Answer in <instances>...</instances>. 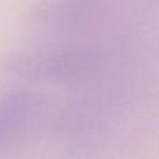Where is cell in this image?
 I'll list each match as a JSON object with an SVG mask.
<instances>
[{
    "instance_id": "cell-1",
    "label": "cell",
    "mask_w": 159,
    "mask_h": 159,
    "mask_svg": "<svg viewBox=\"0 0 159 159\" xmlns=\"http://www.w3.org/2000/svg\"><path fill=\"white\" fill-rule=\"evenodd\" d=\"M93 61V55L82 46H53L11 55L5 60L4 68L24 80L62 81L83 76Z\"/></svg>"
},
{
    "instance_id": "cell-2",
    "label": "cell",
    "mask_w": 159,
    "mask_h": 159,
    "mask_svg": "<svg viewBox=\"0 0 159 159\" xmlns=\"http://www.w3.org/2000/svg\"><path fill=\"white\" fill-rule=\"evenodd\" d=\"M94 0H41L31 11V19L52 32H71L84 26L91 17Z\"/></svg>"
},
{
    "instance_id": "cell-3",
    "label": "cell",
    "mask_w": 159,
    "mask_h": 159,
    "mask_svg": "<svg viewBox=\"0 0 159 159\" xmlns=\"http://www.w3.org/2000/svg\"><path fill=\"white\" fill-rule=\"evenodd\" d=\"M39 109L37 98L26 91H12L0 99V149L27 133Z\"/></svg>"
}]
</instances>
